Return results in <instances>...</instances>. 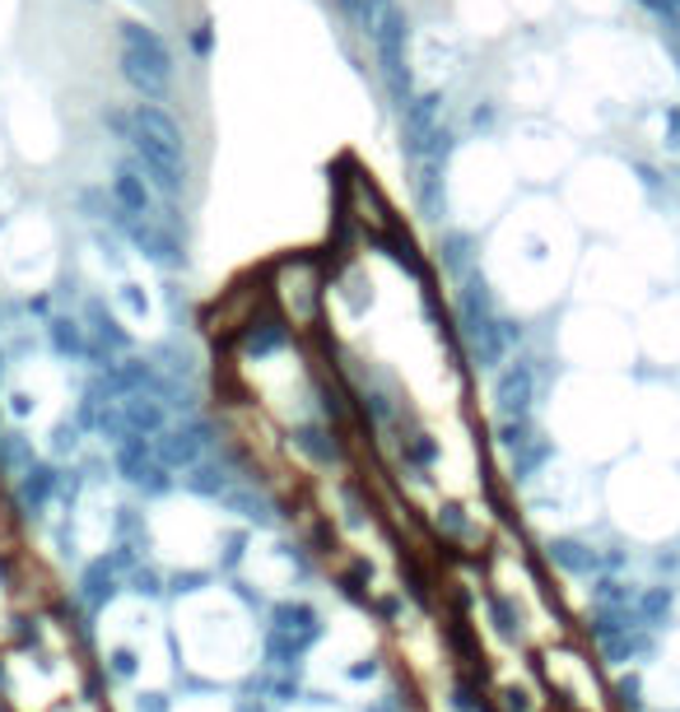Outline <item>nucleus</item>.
Here are the masks:
<instances>
[{
	"label": "nucleus",
	"mask_w": 680,
	"mask_h": 712,
	"mask_svg": "<svg viewBox=\"0 0 680 712\" xmlns=\"http://www.w3.org/2000/svg\"><path fill=\"white\" fill-rule=\"evenodd\" d=\"M131 158L141 164V173L149 177V187L178 201L187 191V177H191V164H187V135L178 126V116L159 103H135L131 108V131L126 141Z\"/></svg>",
	"instance_id": "1"
},
{
	"label": "nucleus",
	"mask_w": 680,
	"mask_h": 712,
	"mask_svg": "<svg viewBox=\"0 0 680 712\" xmlns=\"http://www.w3.org/2000/svg\"><path fill=\"white\" fill-rule=\"evenodd\" d=\"M116 37H122V52H116L122 79L145 98V103H164L168 89H172V70H178L164 33L141 24V19H122V24H116Z\"/></svg>",
	"instance_id": "2"
},
{
	"label": "nucleus",
	"mask_w": 680,
	"mask_h": 712,
	"mask_svg": "<svg viewBox=\"0 0 680 712\" xmlns=\"http://www.w3.org/2000/svg\"><path fill=\"white\" fill-rule=\"evenodd\" d=\"M374 43V56H378V70H382V85L392 93V103H411L415 98V85H411V19L405 10H392L382 24L368 33Z\"/></svg>",
	"instance_id": "3"
},
{
	"label": "nucleus",
	"mask_w": 680,
	"mask_h": 712,
	"mask_svg": "<svg viewBox=\"0 0 680 712\" xmlns=\"http://www.w3.org/2000/svg\"><path fill=\"white\" fill-rule=\"evenodd\" d=\"M270 620H276V624H270V633H266V652H270V661H276V666H294L303 652L322 638L317 610L303 605V601L276 605V615H270Z\"/></svg>",
	"instance_id": "4"
},
{
	"label": "nucleus",
	"mask_w": 680,
	"mask_h": 712,
	"mask_svg": "<svg viewBox=\"0 0 680 712\" xmlns=\"http://www.w3.org/2000/svg\"><path fill=\"white\" fill-rule=\"evenodd\" d=\"M154 447H159V461L168 470H197L201 461L215 457V424L201 420V414H187V420L168 424L159 438H154Z\"/></svg>",
	"instance_id": "5"
},
{
	"label": "nucleus",
	"mask_w": 680,
	"mask_h": 712,
	"mask_svg": "<svg viewBox=\"0 0 680 712\" xmlns=\"http://www.w3.org/2000/svg\"><path fill=\"white\" fill-rule=\"evenodd\" d=\"M112 461H116V475L131 485L149 493V499H159V493L172 489V470L159 461V447H154V438H126L112 447Z\"/></svg>",
	"instance_id": "6"
},
{
	"label": "nucleus",
	"mask_w": 680,
	"mask_h": 712,
	"mask_svg": "<svg viewBox=\"0 0 680 712\" xmlns=\"http://www.w3.org/2000/svg\"><path fill=\"white\" fill-rule=\"evenodd\" d=\"M112 201H116V210H122V220H154L159 191L149 187V177L141 173L135 158H116V168H112Z\"/></svg>",
	"instance_id": "7"
},
{
	"label": "nucleus",
	"mask_w": 680,
	"mask_h": 712,
	"mask_svg": "<svg viewBox=\"0 0 680 712\" xmlns=\"http://www.w3.org/2000/svg\"><path fill=\"white\" fill-rule=\"evenodd\" d=\"M536 401V364L532 359H513L499 372L494 382V410L499 420H527Z\"/></svg>",
	"instance_id": "8"
},
{
	"label": "nucleus",
	"mask_w": 680,
	"mask_h": 712,
	"mask_svg": "<svg viewBox=\"0 0 680 712\" xmlns=\"http://www.w3.org/2000/svg\"><path fill=\"white\" fill-rule=\"evenodd\" d=\"M122 233L131 237L135 247H141V256H149L154 266H168V270L182 266V243L172 237V229L159 224V214H154V220H126Z\"/></svg>",
	"instance_id": "9"
},
{
	"label": "nucleus",
	"mask_w": 680,
	"mask_h": 712,
	"mask_svg": "<svg viewBox=\"0 0 680 712\" xmlns=\"http://www.w3.org/2000/svg\"><path fill=\"white\" fill-rule=\"evenodd\" d=\"M228 512H238V518H247V522H257V526H276L280 522V512H276V503L266 499V493L252 485V480H243V485H233L224 499H220Z\"/></svg>",
	"instance_id": "10"
},
{
	"label": "nucleus",
	"mask_w": 680,
	"mask_h": 712,
	"mask_svg": "<svg viewBox=\"0 0 680 712\" xmlns=\"http://www.w3.org/2000/svg\"><path fill=\"white\" fill-rule=\"evenodd\" d=\"M56 485H62V475H56L47 461H33L24 475H19V508H29V512H43L52 503V493Z\"/></svg>",
	"instance_id": "11"
},
{
	"label": "nucleus",
	"mask_w": 680,
	"mask_h": 712,
	"mask_svg": "<svg viewBox=\"0 0 680 712\" xmlns=\"http://www.w3.org/2000/svg\"><path fill=\"white\" fill-rule=\"evenodd\" d=\"M550 559L565 568V572H578V578H592L597 568H606L611 559L601 549H592V545H582V541H573V536H565V541H550Z\"/></svg>",
	"instance_id": "12"
},
{
	"label": "nucleus",
	"mask_w": 680,
	"mask_h": 712,
	"mask_svg": "<svg viewBox=\"0 0 680 712\" xmlns=\"http://www.w3.org/2000/svg\"><path fill=\"white\" fill-rule=\"evenodd\" d=\"M47 341L62 359H93V345H89V331L75 322V316H52L47 322Z\"/></svg>",
	"instance_id": "13"
},
{
	"label": "nucleus",
	"mask_w": 680,
	"mask_h": 712,
	"mask_svg": "<svg viewBox=\"0 0 680 712\" xmlns=\"http://www.w3.org/2000/svg\"><path fill=\"white\" fill-rule=\"evenodd\" d=\"M294 447L303 452V457H313L317 466H336L341 461V443H336V433L326 424H299L294 429Z\"/></svg>",
	"instance_id": "14"
},
{
	"label": "nucleus",
	"mask_w": 680,
	"mask_h": 712,
	"mask_svg": "<svg viewBox=\"0 0 680 712\" xmlns=\"http://www.w3.org/2000/svg\"><path fill=\"white\" fill-rule=\"evenodd\" d=\"M112 597H116V568H112V559L89 564L85 578H80V601H85L89 610H103Z\"/></svg>",
	"instance_id": "15"
},
{
	"label": "nucleus",
	"mask_w": 680,
	"mask_h": 712,
	"mask_svg": "<svg viewBox=\"0 0 680 712\" xmlns=\"http://www.w3.org/2000/svg\"><path fill=\"white\" fill-rule=\"evenodd\" d=\"M280 345H289V326L280 322V316H261V322H247V331H243V349H247V354L266 359V354H276Z\"/></svg>",
	"instance_id": "16"
},
{
	"label": "nucleus",
	"mask_w": 680,
	"mask_h": 712,
	"mask_svg": "<svg viewBox=\"0 0 680 712\" xmlns=\"http://www.w3.org/2000/svg\"><path fill=\"white\" fill-rule=\"evenodd\" d=\"M536 438H540V433H536V424H532V414H527V420H499V424H494V443H499L503 452H513V457H517V452L527 447V443H536Z\"/></svg>",
	"instance_id": "17"
},
{
	"label": "nucleus",
	"mask_w": 680,
	"mask_h": 712,
	"mask_svg": "<svg viewBox=\"0 0 680 712\" xmlns=\"http://www.w3.org/2000/svg\"><path fill=\"white\" fill-rule=\"evenodd\" d=\"M638 10H648L657 24H662V33H680V0H634Z\"/></svg>",
	"instance_id": "18"
},
{
	"label": "nucleus",
	"mask_w": 680,
	"mask_h": 712,
	"mask_svg": "<svg viewBox=\"0 0 680 712\" xmlns=\"http://www.w3.org/2000/svg\"><path fill=\"white\" fill-rule=\"evenodd\" d=\"M187 47H191V56H197V62H205L210 47H215V24H210V19H197V29L187 33Z\"/></svg>",
	"instance_id": "19"
},
{
	"label": "nucleus",
	"mask_w": 680,
	"mask_h": 712,
	"mask_svg": "<svg viewBox=\"0 0 680 712\" xmlns=\"http://www.w3.org/2000/svg\"><path fill=\"white\" fill-rule=\"evenodd\" d=\"M443 252H448V266H457L461 275H471V237H466V233H453L448 243H443Z\"/></svg>",
	"instance_id": "20"
},
{
	"label": "nucleus",
	"mask_w": 680,
	"mask_h": 712,
	"mask_svg": "<svg viewBox=\"0 0 680 712\" xmlns=\"http://www.w3.org/2000/svg\"><path fill=\"white\" fill-rule=\"evenodd\" d=\"M75 447H80V424L62 420L52 429V452H56V457H66V452H75Z\"/></svg>",
	"instance_id": "21"
},
{
	"label": "nucleus",
	"mask_w": 680,
	"mask_h": 712,
	"mask_svg": "<svg viewBox=\"0 0 680 712\" xmlns=\"http://www.w3.org/2000/svg\"><path fill=\"white\" fill-rule=\"evenodd\" d=\"M131 591L135 597H164V578L154 568H135L131 572Z\"/></svg>",
	"instance_id": "22"
},
{
	"label": "nucleus",
	"mask_w": 680,
	"mask_h": 712,
	"mask_svg": "<svg viewBox=\"0 0 680 712\" xmlns=\"http://www.w3.org/2000/svg\"><path fill=\"white\" fill-rule=\"evenodd\" d=\"M108 670H112L116 680H131L135 676V652L131 647H112L108 652Z\"/></svg>",
	"instance_id": "23"
},
{
	"label": "nucleus",
	"mask_w": 680,
	"mask_h": 712,
	"mask_svg": "<svg viewBox=\"0 0 680 712\" xmlns=\"http://www.w3.org/2000/svg\"><path fill=\"white\" fill-rule=\"evenodd\" d=\"M405 457H411L415 466H430L438 457V447H434V438H424L420 433V438H405Z\"/></svg>",
	"instance_id": "24"
},
{
	"label": "nucleus",
	"mask_w": 680,
	"mask_h": 712,
	"mask_svg": "<svg viewBox=\"0 0 680 712\" xmlns=\"http://www.w3.org/2000/svg\"><path fill=\"white\" fill-rule=\"evenodd\" d=\"M336 10H341L359 33H368V0H336Z\"/></svg>",
	"instance_id": "25"
},
{
	"label": "nucleus",
	"mask_w": 680,
	"mask_h": 712,
	"mask_svg": "<svg viewBox=\"0 0 680 712\" xmlns=\"http://www.w3.org/2000/svg\"><path fill=\"white\" fill-rule=\"evenodd\" d=\"M210 582V572H178L172 578V597H191V591H201Z\"/></svg>",
	"instance_id": "26"
},
{
	"label": "nucleus",
	"mask_w": 680,
	"mask_h": 712,
	"mask_svg": "<svg viewBox=\"0 0 680 712\" xmlns=\"http://www.w3.org/2000/svg\"><path fill=\"white\" fill-rule=\"evenodd\" d=\"M438 526H443V531H453V536H466V518H461V508H457V503L438 508Z\"/></svg>",
	"instance_id": "27"
},
{
	"label": "nucleus",
	"mask_w": 680,
	"mask_h": 712,
	"mask_svg": "<svg viewBox=\"0 0 680 712\" xmlns=\"http://www.w3.org/2000/svg\"><path fill=\"white\" fill-rule=\"evenodd\" d=\"M662 126H667V149H671V154H680V103H671V108H667Z\"/></svg>",
	"instance_id": "28"
},
{
	"label": "nucleus",
	"mask_w": 680,
	"mask_h": 712,
	"mask_svg": "<svg viewBox=\"0 0 680 712\" xmlns=\"http://www.w3.org/2000/svg\"><path fill=\"white\" fill-rule=\"evenodd\" d=\"M392 10H397V0H368V33H374Z\"/></svg>",
	"instance_id": "29"
},
{
	"label": "nucleus",
	"mask_w": 680,
	"mask_h": 712,
	"mask_svg": "<svg viewBox=\"0 0 680 712\" xmlns=\"http://www.w3.org/2000/svg\"><path fill=\"white\" fill-rule=\"evenodd\" d=\"M10 414H14V420H29V414H33V401H29L24 391H14V396H10Z\"/></svg>",
	"instance_id": "30"
},
{
	"label": "nucleus",
	"mask_w": 680,
	"mask_h": 712,
	"mask_svg": "<svg viewBox=\"0 0 680 712\" xmlns=\"http://www.w3.org/2000/svg\"><path fill=\"white\" fill-rule=\"evenodd\" d=\"M378 676V661L368 657V661H359V666H349V680H374Z\"/></svg>",
	"instance_id": "31"
},
{
	"label": "nucleus",
	"mask_w": 680,
	"mask_h": 712,
	"mask_svg": "<svg viewBox=\"0 0 680 712\" xmlns=\"http://www.w3.org/2000/svg\"><path fill=\"white\" fill-rule=\"evenodd\" d=\"M243 541H247V536H233V541H228V554H224V564H228V568H238V559H243Z\"/></svg>",
	"instance_id": "32"
},
{
	"label": "nucleus",
	"mask_w": 680,
	"mask_h": 712,
	"mask_svg": "<svg viewBox=\"0 0 680 712\" xmlns=\"http://www.w3.org/2000/svg\"><path fill=\"white\" fill-rule=\"evenodd\" d=\"M122 299H126V308H131V312H145V299H141V293H135V285H122Z\"/></svg>",
	"instance_id": "33"
},
{
	"label": "nucleus",
	"mask_w": 680,
	"mask_h": 712,
	"mask_svg": "<svg viewBox=\"0 0 680 712\" xmlns=\"http://www.w3.org/2000/svg\"><path fill=\"white\" fill-rule=\"evenodd\" d=\"M135 708H141V712H164V699H159V694H145Z\"/></svg>",
	"instance_id": "34"
}]
</instances>
